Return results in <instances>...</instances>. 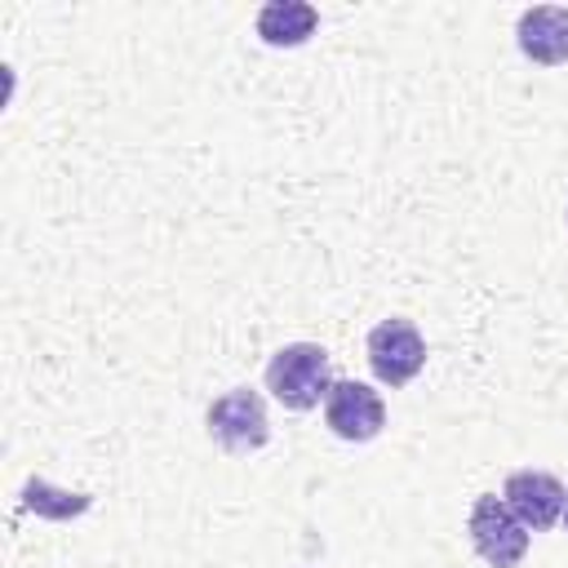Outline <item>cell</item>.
Here are the masks:
<instances>
[{"mask_svg":"<svg viewBox=\"0 0 568 568\" xmlns=\"http://www.w3.org/2000/svg\"><path fill=\"white\" fill-rule=\"evenodd\" d=\"M333 386V355L320 342H288L266 359V390L293 408L306 413L315 408Z\"/></svg>","mask_w":568,"mask_h":568,"instance_id":"obj_1","label":"cell"},{"mask_svg":"<svg viewBox=\"0 0 568 568\" xmlns=\"http://www.w3.org/2000/svg\"><path fill=\"white\" fill-rule=\"evenodd\" d=\"M204 426H209V439L231 453V457H248L257 448H266L271 439V417H266V399L253 390V386H231L222 390L209 413H204Z\"/></svg>","mask_w":568,"mask_h":568,"instance_id":"obj_2","label":"cell"},{"mask_svg":"<svg viewBox=\"0 0 568 568\" xmlns=\"http://www.w3.org/2000/svg\"><path fill=\"white\" fill-rule=\"evenodd\" d=\"M466 537L488 568H515L528 555V528L510 515L497 493H479L466 515Z\"/></svg>","mask_w":568,"mask_h":568,"instance_id":"obj_3","label":"cell"},{"mask_svg":"<svg viewBox=\"0 0 568 568\" xmlns=\"http://www.w3.org/2000/svg\"><path fill=\"white\" fill-rule=\"evenodd\" d=\"M368 368L382 386H408L422 368H426V337L413 320L390 315L382 324H373L368 333Z\"/></svg>","mask_w":568,"mask_h":568,"instance_id":"obj_4","label":"cell"},{"mask_svg":"<svg viewBox=\"0 0 568 568\" xmlns=\"http://www.w3.org/2000/svg\"><path fill=\"white\" fill-rule=\"evenodd\" d=\"M324 426L346 444H368L386 426V404L368 382H333L324 395Z\"/></svg>","mask_w":568,"mask_h":568,"instance_id":"obj_5","label":"cell"},{"mask_svg":"<svg viewBox=\"0 0 568 568\" xmlns=\"http://www.w3.org/2000/svg\"><path fill=\"white\" fill-rule=\"evenodd\" d=\"M564 497H568V488L559 484V475L537 470V466L510 470V475H506V488H501V501L510 506V515H515L528 532H546L550 524H559Z\"/></svg>","mask_w":568,"mask_h":568,"instance_id":"obj_6","label":"cell"},{"mask_svg":"<svg viewBox=\"0 0 568 568\" xmlns=\"http://www.w3.org/2000/svg\"><path fill=\"white\" fill-rule=\"evenodd\" d=\"M515 44L537 67L568 62V9L564 4H532L515 22Z\"/></svg>","mask_w":568,"mask_h":568,"instance_id":"obj_7","label":"cell"},{"mask_svg":"<svg viewBox=\"0 0 568 568\" xmlns=\"http://www.w3.org/2000/svg\"><path fill=\"white\" fill-rule=\"evenodd\" d=\"M320 27V9L306 0H266L257 9V36L271 49H297L315 36Z\"/></svg>","mask_w":568,"mask_h":568,"instance_id":"obj_8","label":"cell"},{"mask_svg":"<svg viewBox=\"0 0 568 568\" xmlns=\"http://www.w3.org/2000/svg\"><path fill=\"white\" fill-rule=\"evenodd\" d=\"M559 524H564V528H568V497H564V515H559Z\"/></svg>","mask_w":568,"mask_h":568,"instance_id":"obj_9","label":"cell"}]
</instances>
